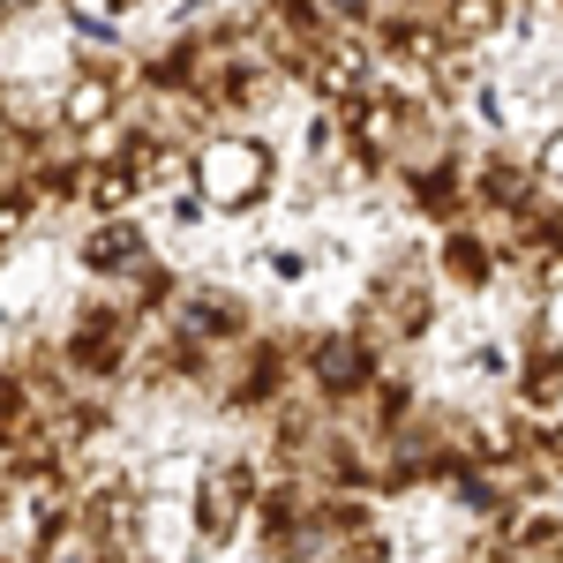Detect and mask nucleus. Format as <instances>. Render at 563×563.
<instances>
[{
    "label": "nucleus",
    "instance_id": "f257e3e1",
    "mask_svg": "<svg viewBox=\"0 0 563 563\" xmlns=\"http://www.w3.org/2000/svg\"><path fill=\"white\" fill-rule=\"evenodd\" d=\"M203 180H211V196L233 203V196H249V188L263 180V151H256V143H218L211 166H203Z\"/></svg>",
    "mask_w": 563,
    "mask_h": 563
}]
</instances>
